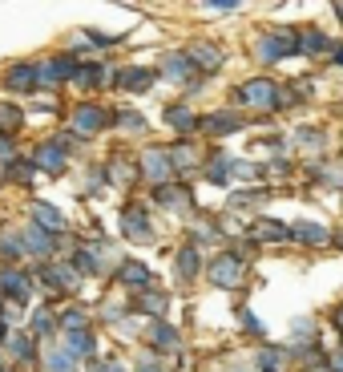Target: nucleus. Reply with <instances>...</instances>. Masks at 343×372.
I'll return each instance as SVG.
<instances>
[{
	"mask_svg": "<svg viewBox=\"0 0 343 372\" xmlns=\"http://www.w3.org/2000/svg\"><path fill=\"white\" fill-rule=\"evenodd\" d=\"M210 276H214L218 287H230V283H238V276H243V263H238V255H222V259H214Z\"/></svg>",
	"mask_w": 343,
	"mask_h": 372,
	"instance_id": "1",
	"label": "nucleus"
},
{
	"mask_svg": "<svg viewBox=\"0 0 343 372\" xmlns=\"http://www.w3.org/2000/svg\"><path fill=\"white\" fill-rule=\"evenodd\" d=\"M263 57H267V61H271V57H287V53H291V49H295V41H291V37H287V33H279V37H267V41H263Z\"/></svg>",
	"mask_w": 343,
	"mask_h": 372,
	"instance_id": "2",
	"label": "nucleus"
},
{
	"mask_svg": "<svg viewBox=\"0 0 343 372\" xmlns=\"http://www.w3.org/2000/svg\"><path fill=\"white\" fill-rule=\"evenodd\" d=\"M101 110H93V105H85V110H77V130H85V134H93V130H101Z\"/></svg>",
	"mask_w": 343,
	"mask_h": 372,
	"instance_id": "3",
	"label": "nucleus"
},
{
	"mask_svg": "<svg viewBox=\"0 0 343 372\" xmlns=\"http://www.w3.org/2000/svg\"><path fill=\"white\" fill-rule=\"evenodd\" d=\"M117 81H125V90H150V81H154V73H141V69H125Z\"/></svg>",
	"mask_w": 343,
	"mask_h": 372,
	"instance_id": "4",
	"label": "nucleus"
},
{
	"mask_svg": "<svg viewBox=\"0 0 343 372\" xmlns=\"http://www.w3.org/2000/svg\"><path fill=\"white\" fill-rule=\"evenodd\" d=\"M33 81H37V73L28 69V65H21V69L8 73V90H33Z\"/></svg>",
	"mask_w": 343,
	"mask_h": 372,
	"instance_id": "5",
	"label": "nucleus"
},
{
	"mask_svg": "<svg viewBox=\"0 0 343 372\" xmlns=\"http://www.w3.org/2000/svg\"><path fill=\"white\" fill-rule=\"evenodd\" d=\"M121 276H125V283H134V287H146V283H150V271H146V267H137V263H125V267H121Z\"/></svg>",
	"mask_w": 343,
	"mask_h": 372,
	"instance_id": "6",
	"label": "nucleus"
},
{
	"mask_svg": "<svg viewBox=\"0 0 343 372\" xmlns=\"http://www.w3.org/2000/svg\"><path fill=\"white\" fill-rule=\"evenodd\" d=\"M37 223H41V227H53V231H61V227H65V223H61V214H57L53 207H45V203L37 207Z\"/></svg>",
	"mask_w": 343,
	"mask_h": 372,
	"instance_id": "7",
	"label": "nucleus"
},
{
	"mask_svg": "<svg viewBox=\"0 0 343 372\" xmlns=\"http://www.w3.org/2000/svg\"><path fill=\"white\" fill-rule=\"evenodd\" d=\"M37 162H41V166H49V170H61V166H65V158L57 154V146H41V154H37Z\"/></svg>",
	"mask_w": 343,
	"mask_h": 372,
	"instance_id": "8",
	"label": "nucleus"
},
{
	"mask_svg": "<svg viewBox=\"0 0 343 372\" xmlns=\"http://www.w3.org/2000/svg\"><path fill=\"white\" fill-rule=\"evenodd\" d=\"M178 271H182L186 279L198 271V255H194V247H182V255H178Z\"/></svg>",
	"mask_w": 343,
	"mask_h": 372,
	"instance_id": "9",
	"label": "nucleus"
},
{
	"mask_svg": "<svg viewBox=\"0 0 343 372\" xmlns=\"http://www.w3.org/2000/svg\"><path fill=\"white\" fill-rule=\"evenodd\" d=\"M194 61L214 69V65H218V49H214V45H198V49H194Z\"/></svg>",
	"mask_w": 343,
	"mask_h": 372,
	"instance_id": "10",
	"label": "nucleus"
},
{
	"mask_svg": "<svg viewBox=\"0 0 343 372\" xmlns=\"http://www.w3.org/2000/svg\"><path fill=\"white\" fill-rule=\"evenodd\" d=\"M238 126H243V121H238L234 114H218V121H210L214 134H230V130H238Z\"/></svg>",
	"mask_w": 343,
	"mask_h": 372,
	"instance_id": "11",
	"label": "nucleus"
},
{
	"mask_svg": "<svg viewBox=\"0 0 343 372\" xmlns=\"http://www.w3.org/2000/svg\"><path fill=\"white\" fill-rule=\"evenodd\" d=\"M69 352H73V356H89L93 340H89V336H73V340H69Z\"/></svg>",
	"mask_w": 343,
	"mask_h": 372,
	"instance_id": "12",
	"label": "nucleus"
},
{
	"mask_svg": "<svg viewBox=\"0 0 343 372\" xmlns=\"http://www.w3.org/2000/svg\"><path fill=\"white\" fill-rule=\"evenodd\" d=\"M295 235H299V239H311V243H323V239H327V231H323V227H307V223H303V227H295Z\"/></svg>",
	"mask_w": 343,
	"mask_h": 372,
	"instance_id": "13",
	"label": "nucleus"
},
{
	"mask_svg": "<svg viewBox=\"0 0 343 372\" xmlns=\"http://www.w3.org/2000/svg\"><path fill=\"white\" fill-rule=\"evenodd\" d=\"M154 340H158V348L166 352V348H174V340H178V336H174L170 328H154Z\"/></svg>",
	"mask_w": 343,
	"mask_h": 372,
	"instance_id": "14",
	"label": "nucleus"
},
{
	"mask_svg": "<svg viewBox=\"0 0 343 372\" xmlns=\"http://www.w3.org/2000/svg\"><path fill=\"white\" fill-rule=\"evenodd\" d=\"M28 243H33V251H41V255L53 251V247H49V239H45V231H28Z\"/></svg>",
	"mask_w": 343,
	"mask_h": 372,
	"instance_id": "15",
	"label": "nucleus"
},
{
	"mask_svg": "<svg viewBox=\"0 0 343 372\" xmlns=\"http://www.w3.org/2000/svg\"><path fill=\"white\" fill-rule=\"evenodd\" d=\"M170 121H174V126H182V130H190V126H194L190 110H170Z\"/></svg>",
	"mask_w": 343,
	"mask_h": 372,
	"instance_id": "16",
	"label": "nucleus"
},
{
	"mask_svg": "<svg viewBox=\"0 0 343 372\" xmlns=\"http://www.w3.org/2000/svg\"><path fill=\"white\" fill-rule=\"evenodd\" d=\"M17 117H21V114H12V110H0V130H12V126H17Z\"/></svg>",
	"mask_w": 343,
	"mask_h": 372,
	"instance_id": "17",
	"label": "nucleus"
},
{
	"mask_svg": "<svg viewBox=\"0 0 343 372\" xmlns=\"http://www.w3.org/2000/svg\"><path fill=\"white\" fill-rule=\"evenodd\" d=\"M335 61H340V65H343V49H335Z\"/></svg>",
	"mask_w": 343,
	"mask_h": 372,
	"instance_id": "18",
	"label": "nucleus"
},
{
	"mask_svg": "<svg viewBox=\"0 0 343 372\" xmlns=\"http://www.w3.org/2000/svg\"><path fill=\"white\" fill-rule=\"evenodd\" d=\"M141 372H154V369H141Z\"/></svg>",
	"mask_w": 343,
	"mask_h": 372,
	"instance_id": "19",
	"label": "nucleus"
},
{
	"mask_svg": "<svg viewBox=\"0 0 343 372\" xmlns=\"http://www.w3.org/2000/svg\"><path fill=\"white\" fill-rule=\"evenodd\" d=\"M340 17H343V8H340Z\"/></svg>",
	"mask_w": 343,
	"mask_h": 372,
	"instance_id": "20",
	"label": "nucleus"
}]
</instances>
